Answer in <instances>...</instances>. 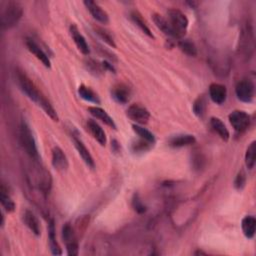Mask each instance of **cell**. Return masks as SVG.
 I'll list each match as a JSON object with an SVG mask.
<instances>
[{"label": "cell", "mask_w": 256, "mask_h": 256, "mask_svg": "<svg viewBox=\"0 0 256 256\" xmlns=\"http://www.w3.org/2000/svg\"><path fill=\"white\" fill-rule=\"evenodd\" d=\"M206 99L203 96H199L193 103V112L194 114L199 117L202 118L205 115L206 112Z\"/></svg>", "instance_id": "obj_33"}, {"label": "cell", "mask_w": 256, "mask_h": 256, "mask_svg": "<svg viewBox=\"0 0 256 256\" xmlns=\"http://www.w3.org/2000/svg\"><path fill=\"white\" fill-rule=\"evenodd\" d=\"M133 206H134V209L139 213H142L145 211V206L141 203V201L138 198L133 200Z\"/></svg>", "instance_id": "obj_37"}, {"label": "cell", "mask_w": 256, "mask_h": 256, "mask_svg": "<svg viewBox=\"0 0 256 256\" xmlns=\"http://www.w3.org/2000/svg\"><path fill=\"white\" fill-rule=\"evenodd\" d=\"M235 93L237 98L245 103H250L254 98V84L250 79L240 80L236 87Z\"/></svg>", "instance_id": "obj_7"}, {"label": "cell", "mask_w": 256, "mask_h": 256, "mask_svg": "<svg viewBox=\"0 0 256 256\" xmlns=\"http://www.w3.org/2000/svg\"><path fill=\"white\" fill-rule=\"evenodd\" d=\"M48 231H49V246H50V250H51V253L53 255H61L62 254V251H61V248L57 242V239H56V232H55V225H54V221L51 220L50 223H49V228H48Z\"/></svg>", "instance_id": "obj_26"}, {"label": "cell", "mask_w": 256, "mask_h": 256, "mask_svg": "<svg viewBox=\"0 0 256 256\" xmlns=\"http://www.w3.org/2000/svg\"><path fill=\"white\" fill-rule=\"evenodd\" d=\"M112 97L120 104H126L130 100L131 90L124 83H119L112 88Z\"/></svg>", "instance_id": "obj_15"}, {"label": "cell", "mask_w": 256, "mask_h": 256, "mask_svg": "<svg viewBox=\"0 0 256 256\" xmlns=\"http://www.w3.org/2000/svg\"><path fill=\"white\" fill-rule=\"evenodd\" d=\"M84 5L86 6L87 10L90 12L92 17L102 24H108L109 23V16L105 10L102 9L96 2L88 0V1H84Z\"/></svg>", "instance_id": "obj_10"}, {"label": "cell", "mask_w": 256, "mask_h": 256, "mask_svg": "<svg viewBox=\"0 0 256 256\" xmlns=\"http://www.w3.org/2000/svg\"><path fill=\"white\" fill-rule=\"evenodd\" d=\"M178 46H179L180 50L188 56L194 57V56L197 55V48H196V46H195L193 42H191L187 39L180 40L179 43H178Z\"/></svg>", "instance_id": "obj_32"}, {"label": "cell", "mask_w": 256, "mask_h": 256, "mask_svg": "<svg viewBox=\"0 0 256 256\" xmlns=\"http://www.w3.org/2000/svg\"><path fill=\"white\" fill-rule=\"evenodd\" d=\"M20 140H21V143H22L23 148L25 149L26 153L29 155V157L33 159L34 161H38L40 157H39L36 141H35V138L33 136V133L30 129L29 125L25 121L21 122Z\"/></svg>", "instance_id": "obj_3"}, {"label": "cell", "mask_w": 256, "mask_h": 256, "mask_svg": "<svg viewBox=\"0 0 256 256\" xmlns=\"http://www.w3.org/2000/svg\"><path fill=\"white\" fill-rule=\"evenodd\" d=\"M253 31L252 28L250 26V24L248 23L242 33V37H241V47L242 49L245 51V55L248 57L252 54L253 52V43H254V40H253Z\"/></svg>", "instance_id": "obj_18"}, {"label": "cell", "mask_w": 256, "mask_h": 256, "mask_svg": "<svg viewBox=\"0 0 256 256\" xmlns=\"http://www.w3.org/2000/svg\"><path fill=\"white\" fill-rule=\"evenodd\" d=\"M69 32H70V35L74 41L76 47L78 48V50L84 55H88L90 52L89 46L87 44L86 39H85L84 36L80 33L78 27L75 24H71L69 28Z\"/></svg>", "instance_id": "obj_12"}, {"label": "cell", "mask_w": 256, "mask_h": 256, "mask_svg": "<svg viewBox=\"0 0 256 256\" xmlns=\"http://www.w3.org/2000/svg\"><path fill=\"white\" fill-rule=\"evenodd\" d=\"M209 96L213 102L220 105L226 100L227 89L222 84L212 83L209 86Z\"/></svg>", "instance_id": "obj_14"}, {"label": "cell", "mask_w": 256, "mask_h": 256, "mask_svg": "<svg viewBox=\"0 0 256 256\" xmlns=\"http://www.w3.org/2000/svg\"><path fill=\"white\" fill-rule=\"evenodd\" d=\"M17 81L20 86V89L23 91V93L32 101L36 102L38 104L42 94L39 92L37 87L34 85V83L31 81V79L23 72L19 71L17 73Z\"/></svg>", "instance_id": "obj_4"}, {"label": "cell", "mask_w": 256, "mask_h": 256, "mask_svg": "<svg viewBox=\"0 0 256 256\" xmlns=\"http://www.w3.org/2000/svg\"><path fill=\"white\" fill-rule=\"evenodd\" d=\"M255 161H256V142L253 141L246 149V153H245L246 167L249 170L253 169L255 166Z\"/></svg>", "instance_id": "obj_31"}, {"label": "cell", "mask_w": 256, "mask_h": 256, "mask_svg": "<svg viewBox=\"0 0 256 256\" xmlns=\"http://www.w3.org/2000/svg\"><path fill=\"white\" fill-rule=\"evenodd\" d=\"M78 94L85 101H88V102L95 103V104L100 103V99H99L98 95L90 87L85 86V85H83V84H81L80 86L78 87Z\"/></svg>", "instance_id": "obj_25"}, {"label": "cell", "mask_w": 256, "mask_h": 256, "mask_svg": "<svg viewBox=\"0 0 256 256\" xmlns=\"http://www.w3.org/2000/svg\"><path fill=\"white\" fill-rule=\"evenodd\" d=\"M23 221L25 225L30 229V231L35 234L36 236H39L41 234V226L37 216L30 210H26L23 214Z\"/></svg>", "instance_id": "obj_19"}, {"label": "cell", "mask_w": 256, "mask_h": 256, "mask_svg": "<svg viewBox=\"0 0 256 256\" xmlns=\"http://www.w3.org/2000/svg\"><path fill=\"white\" fill-rule=\"evenodd\" d=\"M241 228L244 236L248 239H251L255 235L256 230V219L252 215L245 216L241 221Z\"/></svg>", "instance_id": "obj_22"}, {"label": "cell", "mask_w": 256, "mask_h": 256, "mask_svg": "<svg viewBox=\"0 0 256 256\" xmlns=\"http://www.w3.org/2000/svg\"><path fill=\"white\" fill-rule=\"evenodd\" d=\"M153 144L151 143H148L144 140H140L139 142H136L135 144L132 145L133 147V151L135 152H143V151H146V150H149V149H150L152 147Z\"/></svg>", "instance_id": "obj_34"}, {"label": "cell", "mask_w": 256, "mask_h": 256, "mask_svg": "<svg viewBox=\"0 0 256 256\" xmlns=\"http://www.w3.org/2000/svg\"><path fill=\"white\" fill-rule=\"evenodd\" d=\"M38 105L41 106V108L44 110V112L53 120V121H58V115L55 111V109L53 108V106L51 105V103L48 101V99L42 95L39 102H38Z\"/></svg>", "instance_id": "obj_30"}, {"label": "cell", "mask_w": 256, "mask_h": 256, "mask_svg": "<svg viewBox=\"0 0 256 256\" xmlns=\"http://www.w3.org/2000/svg\"><path fill=\"white\" fill-rule=\"evenodd\" d=\"M152 19H153V22L156 25V27L158 29H160L165 35L175 38L174 33L172 31V28L170 27V24H169L167 19H165L162 15H160L158 13H153L152 14Z\"/></svg>", "instance_id": "obj_21"}, {"label": "cell", "mask_w": 256, "mask_h": 256, "mask_svg": "<svg viewBox=\"0 0 256 256\" xmlns=\"http://www.w3.org/2000/svg\"><path fill=\"white\" fill-rule=\"evenodd\" d=\"M62 238L65 242L67 254L69 256L78 255V242L74 230L69 223H66L62 227Z\"/></svg>", "instance_id": "obj_6"}, {"label": "cell", "mask_w": 256, "mask_h": 256, "mask_svg": "<svg viewBox=\"0 0 256 256\" xmlns=\"http://www.w3.org/2000/svg\"><path fill=\"white\" fill-rule=\"evenodd\" d=\"M126 115L137 124H146L150 118V113L139 104H132L126 110Z\"/></svg>", "instance_id": "obj_8"}, {"label": "cell", "mask_w": 256, "mask_h": 256, "mask_svg": "<svg viewBox=\"0 0 256 256\" xmlns=\"http://www.w3.org/2000/svg\"><path fill=\"white\" fill-rule=\"evenodd\" d=\"M195 142H196V138L191 134H179L169 139V145L175 148L190 146L192 144H194Z\"/></svg>", "instance_id": "obj_20"}, {"label": "cell", "mask_w": 256, "mask_h": 256, "mask_svg": "<svg viewBox=\"0 0 256 256\" xmlns=\"http://www.w3.org/2000/svg\"><path fill=\"white\" fill-rule=\"evenodd\" d=\"M72 140H73L74 146L77 149V151H78L79 155L81 156L82 160L85 162V164H86L88 167L93 169L95 167V163H94L92 155L90 154V152L86 148V146L84 145V143L81 141V139H79L77 136L72 135Z\"/></svg>", "instance_id": "obj_13"}, {"label": "cell", "mask_w": 256, "mask_h": 256, "mask_svg": "<svg viewBox=\"0 0 256 256\" xmlns=\"http://www.w3.org/2000/svg\"><path fill=\"white\" fill-rule=\"evenodd\" d=\"M23 9L18 2L8 1L1 11L0 22L3 29H9L15 26L22 17Z\"/></svg>", "instance_id": "obj_1"}, {"label": "cell", "mask_w": 256, "mask_h": 256, "mask_svg": "<svg viewBox=\"0 0 256 256\" xmlns=\"http://www.w3.org/2000/svg\"><path fill=\"white\" fill-rule=\"evenodd\" d=\"M88 111L96 119L101 120L103 123H105L107 126L113 128V129H116V124H115L114 120L104 109L97 107V106H90V107H88Z\"/></svg>", "instance_id": "obj_17"}, {"label": "cell", "mask_w": 256, "mask_h": 256, "mask_svg": "<svg viewBox=\"0 0 256 256\" xmlns=\"http://www.w3.org/2000/svg\"><path fill=\"white\" fill-rule=\"evenodd\" d=\"M229 122L236 132H244L250 125V116L242 110H234L228 116Z\"/></svg>", "instance_id": "obj_5"}, {"label": "cell", "mask_w": 256, "mask_h": 256, "mask_svg": "<svg viewBox=\"0 0 256 256\" xmlns=\"http://www.w3.org/2000/svg\"><path fill=\"white\" fill-rule=\"evenodd\" d=\"M87 67H88V69L92 72V73H94L95 75L96 74H99V73H102V71H103V66H102V64H98L97 62H95L94 60H89L88 62H87Z\"/></svg>", "instance_id": "obj_36"}, {"label": "cell", "mask_w": 256, "mask_h": 256, "mask_svg": "<svg viewBox=\"0 0 256 256\" xmlns=\"http://www.w3.org/2000/svg\"><path fill=\"white\" fill-rule=\"evenodd\" d=\"M133 131L140 137V139L148 142V143H151L154 144L155 143V136L152 132H150L149 130H147L146 128L138 125V124H134L133 126Z\"/></svg>", "instance_id": "obj_27"}, {"label": "cell", "mask_w": 256, "mask_h": 256, "mask_svg": "<svg viewBox=\"0 0 256 256\" xmlns=\"http://www.w3.org/2000/svg\"><path fill=\"white\" fill-rule=\"evenodd\" d=\"M130 17L132 19V21L134 22V24L136 26L139 27V29L145 33L147 36H149L150 38H154L150 28H149L147 22L145 21V19L142 17V15L137 11V10H133L131 13H130Z\"/></svg>", "instance_id": "obj_24"}, {"label": "cell", "mask_w": 256, "mask_h": 256, "mask_svg": "<svg viewBox=\"0 0 256 256\" xmlns=\"http://www.w3.org/2000/svg\"><path fill=\"white\" fill-rule=\"evenodd\" d=\"M26 46L28 50L39 60L42 62V64L47 68L51 67V62L48 57V55L44 52L33 39H26Z\"/></svg>", "instance_id": "obj_11"}, {"label": "cell", "mask_w": 256, "mask_h": 256, "mask_svg": "<svg viewBox=\"0 0 256 256\" xmlns=\"http://www.w3.org/2000/svg\"><path fill=\"white\" fill-rule=\"evenodd\" d=\"M52 165L59 172H65L69 167L68 158L63 152L60 147H54L52 149Z\"/></svg>", "instance_id": "obj_9"}, {"label": "cell", "mask_w": 256, "mask_h": 256, "mask_svg": "<svg viewBox=\"0 0 256 256\" xmlns=\"http://www.w3.org/2000/svg\"><path fill=\"white\" fill-rule=\"evenodd\" d=\"M246 183V174L244 172V170H241L239 173L237 174L235 181H234V187H235L237 190H241Z\"/></svg>", "instance_id": "obj_35"}, {"label": "cell", "mask_w": 256, "mask_h": 256, "mask_svg": "<svg viewBox=\"0 0 256 256\" xmlns=\"http://www.w3.org/2000/svg\"><path fill=\"white\" fill-rule=\"evenodd\" d=\"M0 201H1L2 207L8 212L11 213L15 210V203L6 192L4 185H1V190H0Z\"/></svg>", "instance_id": "obj_29"}, {"label": "cell", "mask_w": 256, "mask_h": 256, "mask_svg": "<svg viewBox=\"0 0 256 256\" xmlns=\"http://www.w3.org/2000/svg\"><path fill=\"white\" fill-rule=\"evenodd\" d=\"M168 15V22L170 24V27L172 28V31L174 33L175 38L180 39L182 38L188 28L189 21L186 15L176 8H171L167 11Z\"/></svg>", "instance_id": "obj_2"}, {"label": "cell", "mask_w": 256, "mask_h": 256, "mask_svg": "<svg viewBox=\"0 0 256 256\" xmlns=\"http://www.w3.org/2000/svg\"><path fill=\"white\" fill-rule=\"evenodd\" d=\"M86 125H87V128H88L90 134L92 135V137L101 146H105L107 139H106V134H105L104 130L102 129V127L93 119H88Z\"/></svg>", "instance_id": "obj_16"}, {"label": "cell", "mask_w": 256, "mask_h": 256, "mask_svg": "<svg viewBox=\"0 0 256 256\" xmlns=\"http://www.w3.org/2000/svg\"><path fill=\"white\" fill-rule=\"evenodd\" d=\"M93 30L105 42L106 44H108L112 48H116V43H115V41H114V38L109 33V31H107L106 29H104V28H102V27H100L98 25H94L93 26Z\"/></svg>", "instance_id": "obj_28"}, {"label": "cell", "mask_w": 256, "mask_h": 256, "mask_svg": "<svg viewBox=\"0 0 256 256\" xmlns=\"http://www.w3.org/2000/svg\"><path fill=\"white\" fill-rule=\"evenodd\" d=\"M210 125L213 128V130H214L219 137L224 140V141H228L230 134L229 131L227 129V127L225 126V124L222 122L221 119L217 118V117H212L210 119Z\"/></svg>", "instance_id": "obj_23"}]
</instances>
